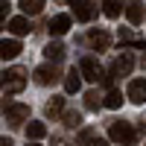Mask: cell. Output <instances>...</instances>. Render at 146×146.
Listing matches in <instances>:
<instances>
[{
    "instance_id": "cell-22",
    "label": "cell",
    "mask_w": 146,
    "mask_h": 146,
    "mask_svg": "<svg viewBox=\"0 0 146 146\" xmlns=\"http://www.w3.org/2000/svg\"><path fill=\"white\" fill-rule=\"evenodd\" d=\"M64 126H70V129L82 126V114L79 111H64Z\"/></svg>"
},
{
    "instance_id": "cell-14",
    "label": "cell",
    "mask_w": 146,
    "mask_h": 146,
    "mask_svg": "<svg viewBox=\"0 0 146 146\" xmlns=\"http://www.w3.org/2000/svg\"><path fill=\"white\" fill-rule=\"evenodd\" d=\"M44 56L50 58V62H62V58H64V44L62 41H50L44 47Z\"/></svg>"
},
{
    "instance_id": "cell-12",
    "label": "cell",
    "mask_w": 146,
    "mask_h": 146,
    "mask_svg": "<svg viewBox=\"0 0 146 146\" xmlns=\"http://www.w3.org/2000/svg\"><path fill=\"white\" fill-rule=\"evenodd\" d=\"M64 32H70V15H56L53 21H50V35H64Z\"/></svg>"
},
{
    "instance_id": "cell-16",
    "label": "cell",
    "mask_w": 146,
    "mask_h": 146,
    "mask_svg": "<svg viewBox=\"0 0 146 146\" xmlns=\"http://www.w3.org/2000/svg\"><path fill=\"white\" fill-rule=\"evenodd\" d=\"M44 3H47V0H21V12H23V15H38V12L44 9Z\"/></svg>"
},
{
    "instance_id": "cell-27",
    "label": "cell",
    "mask_w": 146,
    "mask_h": 146,
    "mask_svg": "<svg viewBox=\"0 0 146 146\" xmlns=\"http://www.w3.org/2000/svg\"><path fill=\"white\" fill-rule=\"evenodd\" d=\"M29 146H38V143H29Z\"/></svg>"
},
{
    "instance_id": "cell-7",
    "label": "cell",
    "mask_w": 146,
    "mask_h": 146,
    "mask_svg": "<svg viewBox=\"0 0 146 146\" xmlns=\"http://www.w3.org/2000/svg\"><path fill=\"white\" fill-rule=\"evenodd\" d=\"M131 67H135V58H131V53H123V56L114 58V64H111V76H129Z\"/></svg>"
},
{
    "instance_id": "cell-17",
    "label": "cell",
    "mask_w": 146,
    "mask_h": 146,
    "mask_svg": "<svg viewBox=\"0 0 146 146\" xmlns=\"http://www.w3.org/2000/svg\"><path fill=\"white\" fill-rule=\"evenodd\" d=\"M102 12H105L108 18H120V15H123V0H105Z\"/></svg>"
},
{
    "instance_id": "cell-15",
    "label": "cell",
    "mask_w": 146,
    "mask_h": 146,
    "mask_svg": "<svg viewBox=\"0 0 146 146\" xmlns=\"http://www.w3.org/2000/svg\"><path fill=\"white\" fill-rule=\"evenodd\" d=\"M9 32L18 35V38H21V35H27V32H29V21L23 18V15H21V18H12V21H9Z\"/></svg>"
},
{
    "instance_id": "cell-21",
    "label": "cell",
    "mask_w": 146,
    "mask_h": 146,
    "mask_svg": "<svg viewBox=\"0 0 146 146\" xmlns=\"http://www.w3.org/2000/svg\"><path fill=\"white\" fill-rule=\"evenodd\" d=\"M79 140H82L85 146H108V143H105L102 137H96L94 131H82V137H79Z\"/></svg>"
},
{
    "instance_id": "cell-1",
    "label": "cell",
    "mask_w": 146,
    "mask_h": 146,
    "mask_svg": "<svg viewBox=\"0 0 146 146\" xmlns=\"http://www.w3.org/2000/svg\"><path fill=\"white\" fill-rule=\"evenodd\" d=\"M0 88L6 94H21L27 88V70L23 67H6L0 73Z\"/></svg>"
},
{
    "instance_id": "cell-8",
    "label": "cell",
    "mask_w": 146,
    "mask_h": 146,
    "mask_svg": "<svg viewBox=\"0 0 146 146\" xmlns=\"http://www.w3.org/2000/svg\"><path fill=\"white\" fill-rule=\"evenodd\" d=\"M29 117V105H23V102H12V105H6V120L9 123H23V120Z\"/></svg>"
},
{
    "instance_id": "cell-6",
    "label": "cell",
    "mask_w": 146,
    "mask_h": 146,
    "mask_svg": "<svg viewBox=\"0 0 146 146\" xmlns=\"http://www.w3.org/2000/svg\"><path fill=\"white\" fill-rule=\"evenodd\" d=\"M88 44L94 47V50L105 53L108 47H111V35H108L105 29H91V32H88Z\"/></svg>"
},
{
    "instance_id": "cell-13",
    "label": "cell",
    "mask_w": 146,
    "mask_h": 146,
    "mask_svg": "<svg viewBox=\"0 0 146 146\" xmlns=\"http://www.w3.org/2000/svg\"><path fill=\"white\" fill-rule=\"evenodd\" d=\"M79 88H82V73L73 67V70H67V76H64V91L67 94H76Z\"/></svg>"
},
{
    "instance_id": "cell-20",
    "label": "cell",
    "mask_w": 146,
    "mask_h": 146,
    "mask_svg": "<svg viewBox=\"0 0 146 146\" xmlns=\"http://www.w3.org/2000/svg\"><path fill=\"white\" fill-rule=\"evenodd\" d=\"M105 108H120V105H123V94H120L117 88H111V91H108V96H105V102H102Z\"/></svg>"
},
{
    "instance_id": "cell-25",
    "label": "cell",
    "mask_w": 146,
    "mask_h": 146,
    "mask_svg": "<svg viewBox=\"0 0 146 146\" xmlns=\"http://www.w3.org/2000/svg\"><path fill=\"white\" fill-rule=\"evenodd\" d=\"M0 146H15V143H12V137H0Z\"/></svg>"
},
{
    "instance_id": "cell-4",
    "label": "cell",
    "mask_w": 146,
    "mask_h": 146,
    "mask_svg": "<svg viewBox=\"0 0 146 146\" xmlns=\"http://www.w3.org/2000/svg\"><path fill=\"white\" fill-rule=\"evenodd\" d=\"M126 96H129L135 105H143V102H146V79H131Z\"/></svg>"
},
{
    "instance_id": "cell-10",
    "label": "cell",
    "mask_w": 146,
    "mask_h": 146,
    "mask_svg": "<svg viewBox=\"0 0 146 146\" xmlns=\"http://www.w3.org/2000/svg\"><path fill=\"white\" fill-rule=\"evenodd\" d=\"M18 53H21V41L18 38H3V41H0V58H3V62L15 58Z\"/></svg>"
},
{
    "instance_id": "cell-23",
    "label": "cell",
    "mask_w": 146,
    "mask_h": 146,
    "mask_svg": "<svg viewBox=\"0 0 146 146\" xmlns=\"http://www.w3.org/2000/svg\"><path fill=\"white\" fill-rule=\"evenodd\" d=\"M85 105H88L91 111H96V108L102 105V102H100V94H96V91H88V94H85Z\"/></svg>"
},
{
    "instance_id": "cell-9",
    "label": "cell",
    "mask_w": 146,
    "mask_h": 146,
    "mask_svg": "<svg viewBox=\"0 0 146 146\" xmlns=\"http://www.w3.org/2000/svg\"><path fill=\"white\" fill-rule=\"evenodd\" d=\"M32 76H35V82H38V85H53V82L58 79V70H56L53 64H41V67H35Z\"/></svg>"
},
{
    "instance_id": "cell-2",
    "label": "cell",
    "mask_w": 146,
    "mask_h": 146,
    "mask_svg": "<svg viewBox=\"0 0 146 146\" xmlns=\"http://www.w3.org/2000/svg\"><path fill=\"white\" fill-rule=\"evenodd\" d=\"M108 135H111V140H114V143L129 146V143H135L137 131L131 129V123H123V120H111V129H108Z\"/></svg>"
},
{
    "instance_id": "cell-5",
    "label": "cell",
    "mask_w": 146,
    "mask_h": 146,
    "mask_svg": "<svg viewBox=\"0 0 146 146\" xmlns=\"http://www.w3.org/2000/svg\"><path fill=\"white\" fill-rule=\"evenodd\" d=\"M70 9H73V15H76V21H91L96 15L91 0H70Z\"/></svg>"
},
{
    "instance_id": "cell-3",
    "label": "cell",
    "mask_w": 146,
    "mask_h": 146,
    "mask_svg": "<svg viewBox=\"0 0 146 146\" xmlns=\"http://www.w3.org/2000/svg\"><path fill=\"white\" fill-rule=\"evenodd\" d=\"M79 73H82L88 82H102V79H105V70H102V64L96 62L94 56H85L82 62H79Z\"/></svg>"
},
{
    "instance_id": "cell-26",
    "label": "cell",
    "mask_w": 146,
    "mask_h": 146,
    "mask_svg": "<svg viewBox=\"0 0 146 146\" xmlns=\"http://www.w3.org/2000/svg\"><path fill=\"white\" fill-rule=\"evenodd\" d=\"M143 67H146V56H143Z\"/></svg>"
},
{
    "instance_id": "cell-19",
    "label": "cell",
    "mask_w": 146,
    "mask_h": 146,
    "mask_svg": "<svg viewBox=\"0 0 146 146\" xmlns=\"http://www.w3.org/2000/svg\"><path fill=\"white\" fill-rule=\"evenodd\" d=\"M47 135V126L44 123H27V137L29 140H41Z\"/></svg>"
},
{
    "instance_id": "cell-18",
    "label": "cell",
    "mask_w": 146,
    "mask_h": 146,
    "mask_svg": "<svg viewBox=\"0 0 146 146\" xmlns=\"http://www.w3.org/2000/svg\"><path fill=\"white\" fill-rule=\"evenodd\" d=\"M44 111H47V117H58V114L64 111V96H53V100L47 102Z\"/></svg>"
},
{
    "instance_id": "cell-11",
    "label": "cell",
    "mask_w": 146,
    "mask_h": 146,
    "mask_svg": "<svg viewBox=\"0 0 146 146\" xmlns=\"http://www.w3.org/2000/svg\"><path fill=\"white\" fill-rule=\"evenodd\" d=\"M126 18H129L131 27H137V23L143 21V3L140 0H129L126 3Z\"/></svg>"
},
{
    "instance_id": "cell-24",
    "label": "cell",
    "mask_w": 146,
    "mask_h": 146,
    "mask_svg": "<svg viewBox=\"0 0 146 146\" xmlns=\"http://www.w3.org/2000/svg\"><path fill=\"white\" fill-rule=\"evenodd\" d=\"M9 0H0V21H6V15H9Z\"/></svg>"
}]
</instances>
